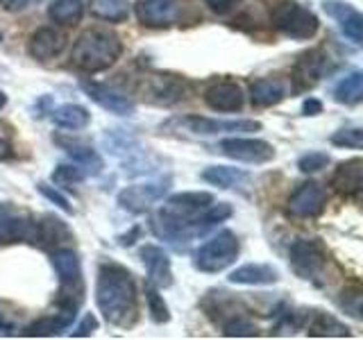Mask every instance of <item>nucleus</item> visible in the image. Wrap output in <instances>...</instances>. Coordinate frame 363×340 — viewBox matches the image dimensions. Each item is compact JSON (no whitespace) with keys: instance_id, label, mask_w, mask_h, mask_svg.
I'll return each instance as SVG.
<instances>
[{"instance_id":"33","label":"nucleus","mask_w":363,"mask_h":340,"mask_svg":"<svg viewBox=\"0 0 363 340\" xmlns=\"http://www.w3.org/2000/svg\"><path fill=\"white\" fill-rule=\"evenodd\" d=\"M223 336L227 338H255L259 336V329L257 324H252L250 320H245V317H232L230 322L223 324Z\"/></svg>"},{"instance_id":"9","label":"nucleus","mask_w":363,"mask_h":340,"mask_svg":"<svg viewBox=\"0 0 363 340\" xmlns=\"http://www.w3.org/2000/svg\"><path fill=\"white\" fill-rule=\"evenodd\" d=\"M37 241V220L11 204H0V243H34Z\"/></svg>"},{"instance_id":"15","label":"nucleus","mask_w":363,"mask_h":340,"mask_svg":"<svg viewBox=\"0 0 363 340\" xmlns=\"http://www.w3.org/2000/svg\"><path fill=\"white\" fill-rule=\"evenodd\" d=\"M323 9L332 18L338 21L340 30H343V34L352 43L363 41V16L357 7H352L347 3H340V0H325Z\"/></svg>"},{"instance_id":"30","label":"nucleus","mask_w":363,"mask_h":340,"mask_svg":"<svg viewBox=\"0 0 363 340\" xmlns=\"http://www.w3.org/2000/svg\"><path fill=\"white\" fill-rule=\"evenodd\" d=\"M327 64H329V57L323 50H311L300 57L298 73L306 79V82H309V77H311V82H315V79H320L325 75Z\"/></svg>"},{"instance_id":"23","label":"nucleus","mask_w":363,"mask_h":340,"mask_svg":"<svg viewBox=\"0 0 363 340\" xmlns=\"http://www.w3.org/2000/svg\"><path fill=\"white\" fill-rule=\"evenodd\" d=\"M84 14V3L82 0H52L48 5V16L55 26L71 28L82 21Z\"/></svg>"},{"instance_id":"3","label":"nucleus","mask_w":363,"mask_h":340,"mask_svg":"<svg viewBox=\"0 0 363 340\" xmlns=\"http://www.w3.org/2000/svg\"><path fill=\"white\" fill-rule=\"evenodd\" d=\"M50 264L60 277V309H77L82 302L84 281H82V266H79L77 252L71 247H57L50 254Z\"/></svg>"},{"instance_id":"7","label":"nucleus","mask_w":363,"mask_h":340,"mask_svg":"<svg viewBox=\"0 0 363 340\" xmlns=\"http://www.w3.org/2000/svg\"><path fill=\"white\" fill-rule=\"evenodd\" d=\"M168 184L170 179H157V181H141V184L125 186L118 193V207L134 215L150 211L152 204L166 196Z\"/></svg>"},{"instance_id":"45","label":"nucleus","mask_w":363,"mask_h":340,"mask_svg":"<svg viewBox=\"0 0 363 340\" xmlns=\"http://www.w3.org/2000/svg\"><path fill=\"white\" fill-rule=\"evenodd\" d=\"M0 41H3V32H0Z\"/></svg>"},{"instance_id":"24","label":"nucleus","mask_w":363,"mask_h":340,"mask_svg":"<svg viewBox=\"0 0 363 340\" xmlns=\"http://www.w3.org/2000/svg\"><path fill=\"white\" fill-rule=\"evenodd\" d=\"M202 179L218 188H236V186L245 184V181H250V175L245 170L232 168V166H209L202 173Z\"/></svg>"},{"instance_id":"38","label":"nucleus","mask_w":363,"mask_h":340,"mask_svg":"<svg viewBox=\"0 0 363 340\" xmlns=\"http://www.w3.org/2000/svg\"><path fill=\"white\" fill-rule=\"evenodd\" d=\"M98 329V320H96V315H84V320L79 322L77 327H75V332H71V336H75V338H84V336H91Z\"/></svg>"},{"instance_id":"18","label":"nucleus","mask_w":363,"mask_h":340,"mask_svg":"<svg viewBox=\"0 0 363 340\" xmlns=\"http://www.w3.org/2000/svg\"><path fill=\"white\" fill-rule=\"evenodd\" d=\"M243 91L234 82H218L204 91V102L213 111H238L243 107Z\"/></svg>"},{"instance_id":"6","label":"nucleus","mask_w":363,"mask_h":340,"mask_svg":"<svg viewBox=\"0 0 363 340\" xmlns=\"http://www.w3.org/2000/svg\"><path fill=\"white\" fill-rule=\"evenodd\" d=\"M289 261H291L293 272L300 279L315 281V283L325 275V268H327V254L323 245L318 241H309V238H300V241H295L291 245Z\"/></svg>"},{"instance_id":"16","label":"nucleus","mask_w":363,"mask_h":340,"mask_svg":"<svg viewBox=\"0 0 363 340\" xmlns=\"http://www.w3.org/2000/svg\"><path fill=\"white\" fill-rule=\"evenodd\" d=\"M66 45V34L57 28H39L37 32H32V37L28 41V52L39 62H48L52 57H57Z\"/></svg>"},{"instance_id":"27","label":"nucleus","mask_w":363,"mask_h":340,"mask_svg":"<svg viewBox=\"0 0 363 340\" xmlns=\"http://www.w3.org/2000/svg\"><path fill=\"white\" fill-rule=\"evenodd\" d=\"M91 120V113L82 107V105H62L52 111V123L60 125L64 130H84Z\"/></svg>"},{"instance_id":"8","label":"nucleus","mask_w":363,"mask_h":340,"mask_svg":"<svg viewBox=\"0 0 363 340\" xmlns=\"http://www.w3.org/2000/svg\"><path fill=\"white\" fill-rule=\"evenodd\" d=\"M218 150L243 164H268L275 159V147L264 139H245V136H230L218 143Z\"/></svg>"},{"instance_id":"43","label":"nucleus","mask_w":363,"mask_h":340,"mask_svg":"<svg viewBox=\"0 0 363 340\" xmlns=\"http://www.w3.org/2000/svg\"><path fill=\"white\" fill-rule=\"evenodd\" d=\"M5 105H7V96L3 94V91H0V111L5 109Z\"/></svg>"},{"instance_id":"13","label":"nucleus","mask_w":363,"mask_h":340,"mask_svg":"<svg viewBox=\"0 0 363 340\" xmlns=\"http://www.w3.org/2000/svg\"><path fill=\"white\" fill-rule=\"evenodd\" d=\"M182 125L200 136L213 134H232V132H257L261 130V123L257 120H220V118H202V116H186Z\"/></svg>"},{"instance_id":"1","label":"nucleus","mask_w":363,"mask_h":340,"mask_svg":"<svg viewBox=\"0 0 363 340\" xmlns=\"http://www.w3.org/2000/svg\"><path fill=\"white\" fill-rule=\"evenodd\" d=\"M96 304L102 317L121 329H128L139 317V298L128 268L102 264L96 279Z\"/></svg>"},{"instance_id":"35","label":"nucleus","mask_w":363,"mask_h":340,"mask_svg":"<svg viewBox=\"0 0 363 340\" xmlns=\"http://www.w3.org/2000/svg\"><path fill=\"white\" fill-rule=\"evenodd\" d=\"M329 164V154L327 152H306L298 159V168L302 173H318Z\"/></svg>"},{"instance_id":"44","label":"nucleus","mask_w":363,"mask_h":340,"mask_svg":"<svg viewBox=\"0 0 363 340\" xmlns=\"http://www.w3.org/2000/svg\"><path fill=\"white\" fill-rule=\"evenodd\" d=\"M5 329V320H3V315H0V332Z\"/></svg>"},{"instance_id":"34","label":"nucleus","mask_w":363,"mask_h":340,"mask_svg":"<svg viewBox=\"0 0 363 340\" xmlns=\"http://www.w3.org/2000/svg\"><path fill=\"white\" fill-rule=\"evenodd\" d=\"M332 143L338 147H354V150H361L363 147V130H359V128L338 130L332 136Z\"/></svg>"},{"instance_id":"17","label":"nucleus","mask_w":363,"mask_h":340,"mask_svg":"<svg viewBox=\"0 0 363 340\" xmlns=\"http://www.w3.org/2000/svg\"><path fill=\"white\" fill-rule=\"evenodd\" d=\"M304 317V322H298L306 329L309 336L318 338H350V329L345 324H340L336 317L327 315L323 311H304L300 313Z\"/></svg>"},{"instance_id":"28","label":"nucleus","mask_w":363,"mask_h":340,"mask_svg":"<svg viewBox=\"0 0 363 340\" xmlns=\"http://www.w3.org/2000/svg\"><path fill=\"white\" fill-rule=\"evenodd\" d=\"M334 100L338 105H359L363 100V73L352 71L334 89Z\"/></svg>"},{"instance_id":"19","label":"nucleus","mask_w":363,"mask_h":340,"mask_svg":"<svg viewBox=\"0 0 363 340\" xmlns=\"http://www.w3.org/2000/svg\"><path fill=\"white\" fill-rule=\"evenodd\" d=\"M227 281L241 283V286H270V283L279 281V270L268 264H245L232 270Z\"/></svg>"},{"instance_id":"5","label":"nucleus","mask_w":363,"mask_h":340,"mask_svg":"<svg viewBox=\"0 0 363 340\" xmlns=\"http://www.w3.org/2000/svg\"><path fill=\"white\" fill-rule=\"evenodd\" d=\"M272 28L279 30L284 37L289 39H298V41H306L313 39L318 28H320V21L313 14L311 9H306L298 3H279L275 9H272Z\"/></svg>"},{"instance_id":"14","label":"nucleus","mask_w":363,"mask_h":340,"mask_svg":"<svg viewBox=\"0 0 363 340\" xmlns=\"http://www.w3.org/2000/svg\"><path fill=\"white\" fill-rule=\"evenodd\" d=\"M141 261L147 270V283H152L159 290L173 286V264L164 247L145 245L141 247Z\"/></svg>"},{"instance_id":"41","label":"nucleus","mask_w":363,"mask_h":340,"mask_svg":"<svg viewBox=\"0 0 363 340\" xmlns=\"http://www.w3.org/2000/svg\"><path fill=\"white\" fill-rule=\"evenodd\" d=\"M302 113L304 116H318V113H323V102L315 98H306L302 105Z\"/></svg>"},{"instance_id":"21","label":"nucleus","mask_w":363,"mask_h":340,"mask_svg":"<svg viewBox=\"0 0 363 340\" xmlns=\"http://www.w3.org/2000/svg\"><path fill=\"white\" fill-rule=\"evenodd\" d=\"M77 315V309H60L55 315L41 317V320L32 322L30 327L23 329V336L28 338H48V336H57L62 334L64 329H68L73 324Z\"/></svg>"},{"instance_id":"25","label":"nucleus","mask_w":363,"mask_h":340,"mask_svg":"<svg viewBox=\"0 0 363 340\" xmlns=\"http://www.w3.org/2000/svg\"><path fill=\"white\" fill-rule=\"evenodd\" d=\"M250 100L257 107H275L284 100V86L277 79H257L250 84Z\"/></svg>"},{"instance_id":"11","label":"nucleus","mask_w":363,"mask_h":340,"mask_svg":"<svg viewBox=\"0 0 363 340\" xmlns=\"http://www.w3.org/2000/svg\"><path fill=\"white\" fill-rule=\"evenodd\" d=\"M84 94L96 102L98 107H102L109 113H116V116H132L136 111V105L128 98L118 94V91L109 89L107 84H100V82H94V79H82L79 82Z\"/></svg>"},{"instance_id":"20","label":"nucleus","mask_w":363,"mask_h":340,"mask_svg":"<svg viewBox=\"0 0 363 340\" xmlns=\"http://www.w3.org/2000/svg\"><path fill=\"white\" fill-rule=\"evenodd\" d=\"M332 186L340 196H359L363 188V162L359 157L343 162L334 170Z\"/></svg>"},{"instance_id":"2","label":"nucleus","mask_w":363,"mask_h":340,"mask_svg":"<svg viewBox=\"0 0 363 340\" xmlns=\"http://www.w3.org/2000/svg\"><path fill=\"white\" fill-rule=\"evenodd\" d=\"M123 55V43L116 32L105 28H91L77 37L71 62L84 73H100L118 62Z\"/></svg>"},{"instance_id":"22","label":"nucleus","mask_w":363,"mask_h":340,"mask_svg":"<svg viewBox=\"0 0 363 340\" xmlns=\"http://www.w3.org/2000/svg\"><path fill=\"white\" fill-rule=\"evenodd\" d=\"M57 143L64 147V152L71 157L77 166H82L86 170V175L89 173L98 175L102 170V159L91 145H86L82 141H66V139H57Z\"/></svg>"},{"instance_id":"26","label":"nucleus","mask_w":363,"mask_h":340,"mask_svg":"<svg viewBox=\"0 0 363 340\" xmlns=\"http://www.w3.org/2000/svg\"><path fill=\"white\" fill-rule=\"evenodd\" d=\"M91 14L107 23H123L130 18V0H89Z\"/></svg>"},{"instance_id":"12","label":"nucleus","mask_w":363,"mask_h":340,"mask_svg":"<svg viewBox=\"0 0 363 340\" xmlns=\"http://www.w3.org/2000/svg\"><path fill=\"white\" fill-rule=\"evenodd\" d=\"M136 18L145 28H168L179 16L177 0H139L134 5Z\"/></svg>"},{"instance_id":"31","label":"nucleus","mask_w":363,"mask_h":340,"mask_svg":"<svg viewBox=\"0 0 363 340\" xmlns=\"http://www.w3.org/2000/svg\"><path fill=\"white\" fill-rule=\"evenodd\" d=\"M145 302H147V313H150V317L157 324H164L170 320L168 306H166L162 295H159V288L152 286V283H147L145 286Z\"/></svg>"},{"instance_id":"37","label":"nucleus","mask_w":363,"mask_h":340,"mask_svg":"<svg viewBox=\"0 0 363 340\" xmlns=\"http://www.w3.org/2000/svg\"><path fill=\"white\" fill-rule=\"evenodd\" d=\"M39 191H41V196H43V198H48L52 204H57V207H60L64 213H73V207L68 204V200H66L57 188H52L50 184H45V181H39Z\"/></svg>"},{"instance_id":"32","label":"nucleus","mask_w":363,"mask_h":340,"mask_svg":"<svg viewBox=\"0 0 363 340\" xmlns=\"http://www.w3.org/2000/svg\"><path fill=\"white\" fill-rule=\"evenodd\" d=\"M86 179V170L82 166H57L52 170V181L57 186H64V188H73L75 184Z\"/></svg>"},{"instance_id":"4","label":"nucleus","mask_w":363,"mask_h":340,"mask_svg":"<svg viewBox=\"0 0 363 340\" xmlns=\"http://www.w3.org/2000/svg\"><path fill=\"white\" fill-rule=\"evenodd\" d=\"M236 256H238V238L234 232L223 230L196 249V254H193V268L207 272V275H218V272L234 264Z\"/></svg>"},{"instance_id":"40","label":"nucleus","mask_w":363,"mask_h":340,"mask_svg":"<svg viewBox=\"0 0 363 340\" xmlns=\"http://www.w3.org/2000/svg\"><path fill=\"white\" fill-rule=\"evenodd\" d=\"M204 3L209 5L211 11H216V14H227V11H232L236 0H204Z\"/></svg>"},{"instance_id":"42","label":"nucleus","mask_w":363,"mask_h":340,"mask_svg":"<svg viewBox=\"0 0 363 340\" xmlns=\"http://www.w3.org/2000/svg\"><path fill=\"white\" fill-rule=\"evenodd\" d=\"M9 154H11V143L7 136L0 132V159H7Z\"/></svg>"},{"instance_id":"39","label":"nucleus","mask_w":363,"mask_h":340,"mask_svg":"<svg viewBox=\"0 0 363 340\" xmlns=\"http://www.w3.org/2000/svg\"><path fill=\"white\" fill-rule=\"evenodd\" d=\"M34 0H0V7H3L5 11H9V14H16V11L28 9Z\"/></svg>"},{"instance_id":"10","label":"nucleus","mask_w":363,"mask_h":340,"mask_svg":"<svg viewBox=\"0 0 363 340\" xmlns=\"http://www.w3.org/2000/svg\"><path fill=\"white\" fill-rule=\"evenodd\" d=\"M327 204V191L315 181L304 184L289 198V213L295 218H315L320 215Z\"/></svg>"},{"instance_id":"36","label":"nucleus","mask_w":363,"mask_h":340,"mask_svg":"<svg viewBox=\"0 0 363 340\" xmlns=\"http://www.w3.org/2000/svg\"><path fill=\"white\" fill-rule=\"evenodd\" d=\"M340 306L350 313L354 315L357 320L361 317V290L352 288V290H343V298H340Z\"/></svg>"},{"instance_id":"29","label":"nucleus","mask_w":363,"mask_h":340,"mask_svg":"<svg viewBox=\"0 0 363 340\" xmlns=\"http://www.w3.org/2000/svg\"><path fill=\"white\" fill-rule=\"evenodd\" d=\"M68 227L64 225V220L52 218V215H45L41 222H37V241L34 245L41 247H52L62 241V238H68Z\"/></svg>"}]
</instances>
